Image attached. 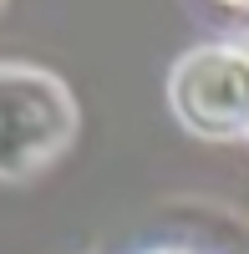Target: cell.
I'll list each match as a JSON object with an SVG mask.
<instances>
[{
    "instance_id": "6da1fadb",
    "label": "cell",
    "mask_w": 249,
    "mask_h": 254,
    "mask_svg": "<svg viewBox=\"0 0 249 254\" xmlns=\"http://www.w3.org/2000/svg\"><path fill=\"white\" fill-rule=\"evenodd\" d=\"M76 142V97L46 66L0 61V183H26Z\"/></svg>"
},
{
    "instance_id": "7a4b0ae2",
    "label": "cell",
    "mask_w": 249,
    "mask_h": 254,
    "mask_svg": "<svg viewBox=\"0 0 249 254\" xmlns=\"http://www.w3.org/2000/svg\"><path fill=\"white\" fill-rule=\"evenodd\" d=\"M173 117L203 142L249 137V46L219 41L178 56L168 76Z\"/></svg>"
},
{
    "instance_id": "3957f363",
    "label": "cell",
    "mask_w": 249,
    "mask_h": 254,
    "mask_svg": "<svg viewBox=\"0 0 249 254\" xmlns=\"http://www.w3.org/2000/svg\"><path fill=\"white\" fill-rule=\"evenodd\" d=\"M224 5H239V10H249V0H224Z\"/></svg>"
},
{
    "instance_id": "277c9868",
    "label": "cell",
    "mask_w": 249,
    "mask_h": 254,
    "mask_svg": "<svg viewBox=\"0 0 249 254\" xmlns=\"http://www.w3.org/2000/svg\"><path fill=\"white\" fill-rule=\"evenodd\" d=\"M153 254H183V249H153Z\"/></svg>"
},
{
    "instance_id": "5b68a950",
    "label": "cell",
    "mask_w": 249,
    "mask_h": 254,
    "mask_svg": "<svg viewBox=\"0 0 249 254\" xmlns=\"http://www.w3.org/2000/svg\"><path fill=\"white\" fill-rule=\"evenodd\" d=\"M0 5H5V0H0Z\"/></svg>"
}]
</instances>
